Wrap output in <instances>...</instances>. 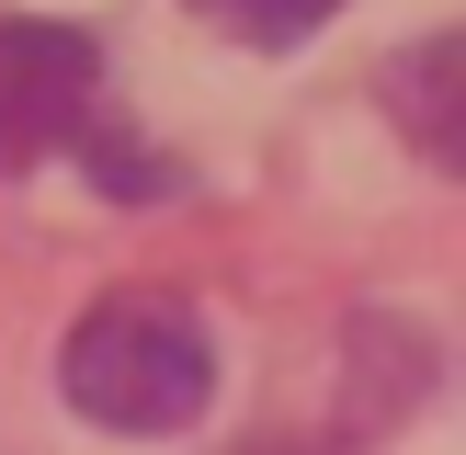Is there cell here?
Wrapping results in <instances>:
<instances>
[{"mask_svg":"<svg viewBox=\"0 0 466 455\" xmlns=\"http://www.w3.org/2000/svg\"><path fill=\"white\" fill-rule=\"evenodd\" d=\"M57 387L91 432H194L217 410V341L182 296H103L68 330Z\"/></svg>","mask_w":466,"mask_h":455,"instance_id":"obj_1","label":"cell"},{"mask_svg":"<svg viewBox=\"0 0 466 455\" xmlns=\"http://www.w3.org/2000/svg\"><path fill=\"white\" fill-rule=\"evenodd\" d=\"M91 91H103V46H91L80 23L0 12V182L35 171V159H57V148H80Z\"/></svg>","mask_w":466,"mask_h":455,"instance_id":"obj_2","label":"cell"},{"mask_svg":"<svg viewBox=\"0 0 466 455\" xmlns=\"http://www.w3.org/2000/svg\"><path fill=\"white\" fill-rule=\"evenodd\" d=\"M376 103H387V126H399L432 171L466 182V23H455V35L399 46V57L376 68Z\"/></svg>","mask_w":466,"mask_h":455,"instance_id":"obj_3","label":"cell"},{"mask_svg":"<svg viewBox=\"0 0 466 455\" xmlns=\"http://www.w3.org/2000/svg\"><path fill=\"white\" fill-rule=\"evenodd\" d=\"M421 387H432V353L410 330H387V308H364L353 318V421H399Z\"/></svg>","mask_w":466,"mask_h":455,"instance_id":"obj_4","label":"cell"},{"mask_svg":"<svg viewBox=\"0 0 466 455\" xmlns=\"http://www.w3.org/2000/svg\"><path fill=\"white\" fill-rule=\"evenodd\" d=\"M205 12H217L228 35H239V46H262V57H285V46H308L319 23L341 12V0H205Z\"/></svg>","mask_w":466,"mask_h":455,"instance_id":"obj_5","label":"cell"},{"mask_svg":"<svg viewBox=\"0 0 466 455\" xmlns=\"http://www.w3.org/2000/svg\"><path fill=\"white\" fill-rule=\"evenodd\" d=\"M262 455H308V444H262Z\"/></svg>","mask_w":466,"mask_h":455,"instance_id":"obj_6","label":"cell"}]
</instances>
